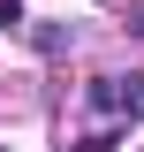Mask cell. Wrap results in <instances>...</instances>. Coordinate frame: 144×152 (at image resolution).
Wrapping results in <instances>:
<instances>
[{
    "label": "cell",
    "mask_w": 144,
    "mask_h": 152,
    "mask_svg": "<svg viewBox=\"0 0 144 152\" xmlns=\"http://www.w3.org/2000/svg\"><path fill=\"white\" fill-rule=\"evenodd\" d=\"M114 114H129V122H144V76H129V84H114Z\"/></svg>",
    "instance_id": "cell-1"
},
{
    "label": "cell",
    "mask_w": 144,
    "mask_h": 152,
    "mask_svg": "<svg viewBox=\"0 0 144 152\" xmlns=\"http://www.w3.org/2000/svg\"><path fill=\"white\" fill-rule=\"evenodd\" d=\"M0 31H23V0H0Z\"/></svg>",
    "instance_id": "cell-2"
}]
</instances>
